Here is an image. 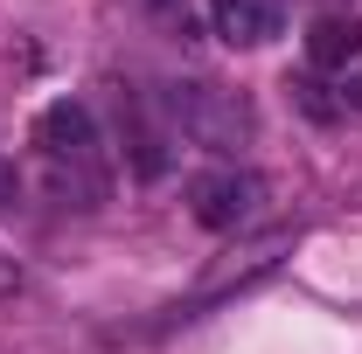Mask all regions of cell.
Listing matches in <instances>:
<instances>
[{
	"mask_svg": "<svg viewBox=\"0 0 362 354\" xmlns=\"http://www.w3.org/2000/svg\"><path fill=\"white\" fill-rule=\"evenodd\" d=\"M160 111H168V133L188 139V146H202V153H244L251 133H258V111H251V97L230 84H175L160 90Z\"/></svg>",
	"mask_w": 362,
	"mask_h": 354,
	"instance_id": "1",
	"label": "cell"
},
{
	"mask_svg": "<svg viewBox=\"0 0 362 354\" xmlns=\"http://www.w3.org/2000/svg\"><path fill=\"white\" fill-rule=\"evenodd\" d=\"M21 292V271H14V257H0V299H14Z\"/></svg>",
	"mask_w": 362,
	"mask_h": 354,
	"instance_id": "7",
	"label": "cell"
},
{
	"mask_svg": "<svg viewBox=\"0 0 362 354\" xmlns=\"http://www.w3.org/2000/svg\"><path fill=\"white\" fill-rule=\"evenodd\" d=\"M341 104H349V111H362V70H349V77H341Z\"/></svg>",
	"mask_w": 362,
	"mask_h": 354,
	"instance_id": "6",
	"label": "cell"
},
{
	"mask_svg": "<svg viewBox=\"0 0 362 354\" xmlns=\"http://www.w3.org/2000/svg\"><path fill=\"white\" fill-rule=\"evenodd\" d=\"M35 146H42V160H49V174H56L63 195H77V202H98L105 195V153H98L90 104H77V97L49 104L42 118H35Z\"/></svg>",
	"mask_w": 362,
	"mask_h": 354,
	"instance_id": "2",
	"label": "cell"
},
{
	"mask_svg": "<svg viewBox=\"0 0 362 354\" xmlns=\"http://www.w3.org/2000/svg\"><path fill=\"white\" fill-rule=\"evenodd\" d=\"M209 21L230 49H265L286 28V0H209Z\"/></svg>",
	"mask_w": 362,
	"mask_h": 354,
	"instance_id": "4",
	"label": "cell"
},
{
	"mask_svg": "<svg viewBox=\"0 0 362 354\" xmlns=\"http://www.w3.org/2000/svg\"><path fill=\"white\" fill-rule=\"evenodd\" d=\"M265 202H272V181L251 174V167H237V160H223V167H209V174L188 181V209H195L202 229H216V236L258 229V222H265Z\"/></svg>",
	"mask_w": 362,
	"mask_h": 354,
	"instance_id": "3",
	"label": "cell"
},
{
	"mask_svg": "<svg viewBox=\"0 0 362 354\" xmlns=\"http://www.w3.org/2000/svg\"><path fill=\"white\" fill-rule=\"evenodd\" d=\"M307 63L327 77H349L362 70V14H320L307 28Z\"/></svg>",
	"mask_w": 362,
	"mask_h": 354,
	"instance_id": "5",
	"label": "cell"
},
{
	"mask_svg": "<svg viewBox=\"0 0 362 354\" xmlns=\"http://www.w3.org/2000/svg\"><path fill=\"white\" fill-rule=\"evenodd\" d=\"M7 202H14V167L0 160V209H7Z\"/></svg>",
	"mask_w": 362,
	"mask_h": 354,
	"instance_id": "8",
	"label": "cell"
}]
</instances>
